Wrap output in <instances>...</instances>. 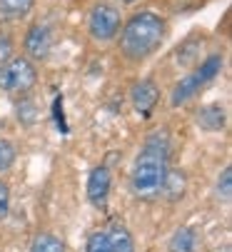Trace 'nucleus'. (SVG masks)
<instances>
[{"label":"nucleus","mask_w":232,"mask_h":252,"mask_svg":"<svg viewBox=\"0 0 232 252\" xmlns=\"http://www.w3.org/2000/svg\"><path fill=\"white\" fill-rule=\"evenodd\" d=\"M187 192V175L180 167H170L165 175V183L160 190V197H165V202H180Z\"/></svg>","instance_id":"obj_11"},{"label":"nucleus","mask_w":232,"mask_h":252,"mask_svg":"<svg viewBox=\"0 0 232 252\" xmlns=\"http://www.w3.org/2000/svg\"><path fill=\"white\" fill-rule=\"evenodd\" d=\"M222 65H225V55H222V53H212V55L202 58L185 78L177 80V85H175L172 93H170V105H172V107H182V105H187L192 97H198V95L222 73Z\"/></svg>","instance_id":"obj_3"},{"label":"nucleus","mask_w":232,"mask_h":252,"mask_svg":"<svg viewBox=\"0 0 232 252\" xmlns=\"http://www.w3.org/2000/svg\"><path fill=\"white\" fill-rule=\"evenodd\" d=\"M8 212H10V188L5 180H0V225L5 222Z\"/></svg>","instance_id":"obj_19"},{"label":"nucleus","mask_w":232,"mask_h":252,"mask_svg":"<svg viewBox=\"0 0 232 252\" xmlns=\"http://www.w3.org/2000/svg\"><path fill=\"white\" fill-rule=\"evenodd\" d=\"M167 38V20L160 13L140 10L133 13L128 20H123V28L118 32V50L128 63H145L160 50V45Z\"/></svg>","instance_id":"obj_2"},{"label":"nucleus","mask_w":232,"mask_h":252,"mask_svg":"<svg viewBox=\"0 0 232 252\" xmlns=\"http://www.w3.org/2000/svg\"><path fill=\"white\" fill-rule=\"evenodd\" d=\"M123 20L125 18L120 15L118 5L110 0H100L88 13V32L95 43H112L123 28Z\"/></svg>","instance_id":"obj_5"},{"label":"nucleus","mask_w":232,"mask_h":252,"mask_svg":"<svg viewBox=\"0 0 232 252\" xmlns=\"http://www.w3.org/2000/svg\"><path fill=\"white\" fill-rule=\"evenodd\" d=\"M23 48H25V58L30 63H43L48 60L50 50H53V32L45 23H35L25 30L23 38Z\"/></svg>","instance_id":"obj_6"},{"label":"nucleus","mask_w":232,"mask_h":252,"mask_svg":"<svg viewBox=\"0 0 232 252\" xmlns=\"http://www.w3.org/2000/svg\"><path fill=\"white\" fill-rule=\"evenodd\" d=\"M13 58V40H10V35L0 30V65H3L5 60Z\"/></svg>","instance_id":"obj_20"},{"label":"nucleus","mask_w":232,"mask_h":252,"mask_svg":"<svg viewBox=\"0 0 232 252\" xmlns=\"http://www.w3.org/2000/svg\"><path fill=\"white\" fill-rule=\"evenodd\" d=\"M85 252H112V250H110L107 232H105V230H95V232H90L88 240H85Z\"/></svg>","instance_id":"obj_18"},{"label":"nucleus","mask_w":232,"mask_h":252,"mask_svg":"<svg viewBox=\"0 0 232 252\" xmlns=\"http://www.w3.org/2000/svg\"><path fill=\"white\" fill-rule=\"evenodd\" d=\"M170 170V132L165 127L152 130L140 153L135 155L130 170V190L140 202L160 200V190L165 183V175Z\"/></svg>","instance_id":"obj_1"},{"label":"nucleus","mask_w":232,"mask_h":252,"mask_svg":"<svg viewBox=\"0 0 232 252\" xmlns=\"http://www.w3.org/2000/svg\"><path fill=\"white\" fill-rule=\"evenodd\" d=\"M200 247H202V237L190 225L177 227L170 235V242H167V252H200Z\"/></svg>","instance_id":"obj_10"},{"label":"nucleus","mask_w":232,"mask_h":252,"mask_svg":"<svg viewBox=\"0 0 232 252\" xmlns=\"http://www.w3.org/2000/svg\"><path fill=\"white\" fill-rule=\"evenodd\" d=\"M35 8V0H0V25L25 20Z\"/></svg>","instance_id":"obj_12"},{"label":"nucleus","mask_w":232,"mask_h":252,"mask_svg":"<svg viewBox=\"0 0 232 252\" xmlns=\"http://www.w3.org/2000/svg\"><path fill=\"white\" fill-rule=\"evenodd\" d=\"M28 252H65V242L53 232H37L30 240Z\"/></svg>","instance_id":"obj_14"},{"label":"nucleus","mask_w":232,"mask_h":252,"mask_svg":"<svg viewBox=\"0 0 232 252\" xmlns=\"http://www.w3.org/2000/svg\"><path fill=\"white\" fill-rule=\"evenodd\" d=\"M215 195L217 200H222L225 205L232 200V167L227 165L220 175H217V183H215Z\"/></svg>","instance_id":"obj_17"},{"label":"nucleus","mask_w":232,"mask_h":252,"mask_svg":"<svg viewBox=\"0 0 232 252\" xmlns=\"http://www.w3.org/2000/svg\"><path fill=\"white\" fill-rule=\"evenodd\" d=\"M110 188H112V172L107 165H95L88 175V200L95 207H105L107 197H110Z\"/></svg>","instance_id":"obj_8"},{"label":"nucleus","mask_w":232,"mask_h":252,"mask_svg":"<svg viewBox=\"0 0 232 252\" xmlns=\"http://www.w3.org/2000/svg\"><path fill=\"white\" fill-rule=\"evenodd\" d=\"M130 102H133L135 113L140 118H150L155 113V107H158V102H160V88H158V83L150 80V78L133 83V88H130Z\"/></svg>","instance_id":"obj_7"},{"label":"nucleus","mask_w":232,"mask_h":252,"mask_svg":"<svg viewBox=\"0 0 232 252\" xmlns=\"http://www.w3.org/2000/svg\"><path fill=\"white\" fill-rule=\"evenodd\" d=\"M107 232V240H110V250L112 252H135V240H133V232L120 225V222H112L110 227H105Z\"/></svg>","instance_id":"obj_13"},{"label":"nucleus","mask_w":232,"mask_h":252,"mask_svg":"<svg viewBox=\"0 0 232 252\" xmlns=\"http://www.w3.org/2000/svg\"><path fill=\"white\" fill-rule=\"evenodd\" d=\"M200 48H202V38H200V43L195 40V38H190V40H185L180 48H177V65H182V67H190L192 63H200Z\"/></svg>","instance_id":"obj_15"},{"label":"nucleus","mask_w":232,"mask_h":252,"mask_svg":"<svg viewBox=\"0 0 232 252\" xmlns=\"http://www.w3.org/2000/svg\"><path fill=\"white\" fill-rule=\"evenodd\" d=\"M37 85V67L25 55H13L0 65V93L25 97Z\"/></svg>","instance_id":"obj_4"},{"label":"nucleus","mask_w":232,"mask_h":252,"mask_svg":"<svg viewBox=\"0 0 232 252\" xmlns=\"http://www.w3.org/2000/svg\"><path fill=\"white\" fill-rule=\"evenodd\" d=\"M195 125L205 132H222L227 127V113L222 105H200L198 113H195Z\"/></svg>","instance_id":"obj_9"},{"label":"nucleus","mask_w":232,"mask_h":252,"mask_svg":"<svg viewBox=\"0 0 232 252\" xmlns=\"http://www.w3.org/2000/svg\"><path fill=\"white\" fill-rule=\"evenodd\" d=\"M15 160H18L15 142L8 140V137H0V175H5L8 170H13Z\"/></svg>","instance_id":"obj_16"},{"label":"nucleus","mask_w":232,"mask_h":252,"mask_svg":"<svg viewBox=\"0 0 232 252\" xmlns=\"http://www.w3.org/2000/svg\"><path fill=\"white\" fill-rule=\"evenodd\" d=\"M120 3H123V5H135L137 0H120Z\"/></svg>","instance_id":"obj_21"}]
</instances>
